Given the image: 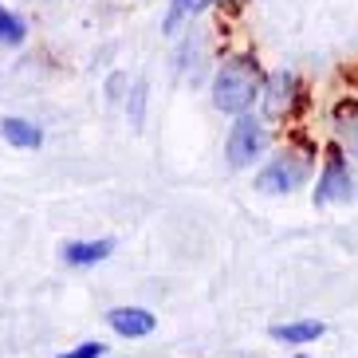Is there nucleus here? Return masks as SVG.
Instances as JSON below:
<instances>
[{"mask_svg": "<svg viewBox=\"0 0 358 358\" xmlns=\"http://www.w3.org/2000/svg\"><path fill=\"white\" fill-rule=\"evenodd\" d=\"M323 335V323L319 319H303V323H280L272 327V338H280V343H315V338Z\"/></svg>", "mask_w": 358, "mask_h": 358, "instance_id": "obj_9", "label": "nucleus"}, {"mask_svg": "<svg viewBox=\"0 0 358 358\" xmlns=\"http://www.w3.org/2000/svg\"><path fill=\"white\" fill-rule=\"evenodd\" d=\"M106 347L103 343H79L75 350H64V355H55V358H103Z\"/></svg>", "mask_w": 358, "mask_h": 358, "instance_id": "obj_12", "label": "nucleus"}, {"mask_svg": "<svg viewBox=\"0 0 358 358\" xmlns=\"http://www.w3.org/2000/svg\"><path fill=\"white\" fill-rule=\"evenodd\" d=\"M24 36H28V24L16 16V12H8V8H0V43H24Z\"/></svg>", "mask_w": 358, "mask_h": 358, "instance_id": "obj_10", "label": "nucleus"}, {"mask_svg": "<svg viewBox=\"0 0 358 358\" xmlns=\"http://www.w3.org/2000/svg\"><path fill=\"white\" fill-rule=\"evenodd\" d=\"M303 181V166L295 158H275V162H268V166L256 173V189H264V193H287V189H295Z\"/></svg>", "mask_w": 358, "mask_h": 358, "instance_id": "obj_4", "label": "nucleus"}, {"mask_svg": "<svg viewBox=\"0 0 358 358\" xmlns=\"http://www.w3.org/2000/svg\"><path fill=\"white\" fill-rule=\"evenodd\" d=\"M260 150H264L260 122H252L248 115H241L236 118V127H232V134H229V162L232 166H248Z\"/></svg>", "mask_w": 358, "mask_h": 358, "instance_id": "obj_3", "label": "nucleus"}, {"mask_svg": "<svg viewBox=\"0 0 358 358\" xmlns=\"http://www.w3.org/2000/svg\"><path fill=\"white\" fill-rule=\"evenodd\" d=\"M295 103V75L292 71H275L268 75V87H264V115L268 118H284Z\"/></svg>", "mask_w": 358, "mask_h": 358, "instance_id": "obj_5", "label": "nucleus"}, {"mask_svg": "<svg viewBox=\"0 0 358 358\" xmlns=\"http://www.w3.org/2000/svg\"><path fill=\"white\" fill-rule=\"evenodd\" d=\"M0 138L16 150H36L43 142L40 127H32L28 118H0Z\"/></svg>", "mask_w": 358, "mask_h": 358, "instance_id": "obj_8", "label": "nucleus"}, {"mask_svg": "<svg viewBox=\"0 0 358 358\" xmlns=\"http://www.w3.org/2000/svg\"><path fill=\"white\" fill-rule=\"evenodd\" d=\"M205 4H209V0H173V12H169V20H166V24L173 28V24H178L185 12H201Z\"/></svg>", "mask_w": 358, "mask_h": 358, "instance_id": "obj_13", "label": "nucleus"}, {"mask_svg": "<svg viewBox=\"0 0 358 358\" xmlns=\"http://www.w3.org/2000/svg\"><path fill=\"white\" fill-rule=\"evenodd\" d=\"M59 252H64V264H71V268H91V264H103L115 252V241H71Z\"/></svg>", "mask_w": 358, "mask_h": 358, "instance_id": "obj_7", "label": "nucleus"}, {"mask_svg": "<svg viewBox=\"0 0 358 358\" xmlns=\"http://www.w3.org/2000/svg\"><path fill=\"white\" fill-rule=\"evenodd\" d=\"M347 197H350L347 162H343V150L331 146V150H327L323 178H319V185H315V205H335V201H347Z\"/></svg>", "mask_w": 358, "mask_h": 358, "instance_id": "obj_2", "label": "nucleus"}, {"mask_svg": "<svg viewBox=\"0 0 358 358\" xmlns=\"http://www.w3.org/2000/svg\"><path fill=\"white\" fill-rule=\"evenodd\" d=\"M260 95V67L256 59H224L217 79H213V106L224 110V115H236L241 118L252 99Z\"/></svg>", "mask_w": 358, "mask_h": 358, "instance_id": "obj_1", "label": "nucleus"}, {"mask_svg": "<svg viewBox=\"0 0 358 358\" xmlns=\"http://www.w3.org/2000/svg\"><path fill=\"white\" fill-rule=\"evenodd\" d=\"M335 118H338V130H343V138H347V146L358 154V110H355V106H338Z\"/></svg>", "mask_w": 358, "mask_h": 358, "instance_id": "obj_11", "label": "nucleus"}, {"mask_svg": "<svg viewBox=\"0 0 358 358\" xmlns=\"http://www.w3.org/2000/svg\"><path fill=\"white\" fill-rule=\"evenodd\" d=\"M106 323L115 327V335H122V338H146L158 327V319L150 315L146 307H115L106 315Z\"/></svg>", "mask_w": 358, "mask_h": 358, "instance_id": "obj_6", "label": "nucleus"}]
</instances>
